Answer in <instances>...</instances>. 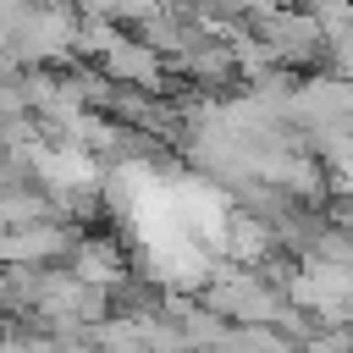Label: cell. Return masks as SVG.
I'll use <instances>...</instances> for the list:
<instances>
[{"mask_svg":"<svg viewBox=\"0 0 353 353\" xmlns=\"http://www.w3.org/2000/svg\"><path fill=\"white\" fill-rule=\"evenodd\" d=\"M66 270H72L77 281L99 287V292H116V287H127V281L138 276V270L127 265V248H121L110 232H83L77 248H72V259H66Z\"/></svg>","mask_w":353,"mask_h":353,"instance_id":"obj_1","label":"cell"}]
</instances>
